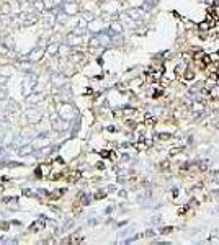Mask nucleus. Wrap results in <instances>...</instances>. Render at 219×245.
Here are the masks:
<instances>
[{
	"mask_svg": "<svg viewBox=\"0 0 219 245\" xmlns=\"http://www.w3.org/2000/svg\"><path fill=\"white\" fill-rule=\"evenodd\" d=\"M126 13L129 15L131 18H134V20H141V18L144 17V13H142V10H136V8H133V10H128Z\"/></svg>",
	"mask_w": 219,
	"mask_h": 245,
	"instance_id": "obj_1",
	"label": "nucleus"
},
{
	"mask_svg": "<svg viewBox=\"0 0 219 245\" xmlns=\"http://www.w3.org/2000/svg\"><path fill=\"white\" fill-rule=\"evenodd\" d=\"M213 26V23H209V21H203V23H200L198 24V28L201 30V31H208L209 28Z\"/></svg>",
	"mask_w": 219,
	"mask_h": 245,
	"instance_id": "obj_2",
	"label": "nucleus"
},
{
	"mask_svg": "<svg viewBox=\"0 0 219 245\" xmlns=\"http://www.w3.org/2000/svg\"><path fill=\"white\" fill-rule=\"evenodd\" d=\"M185 79H187V80H193L195 79V72L191 69H188L187 72H185Z\"/></svg>",
	"mask_w": 219,
	"mask_h": 245,
	"instance_id": "obj_3",
	"label": "nucleus"
},
{
	"mask_svg": "<svg viewBox=\"0 0 219 245\" xmlns=\"http://www.w3.org/2000/svg\"><path fill=\"white\" fill-rule=\"evenodd\" d=\"M111 30H113L115 33H121V30H123V26H121L120 23H113V24H111Z\"/></svg>",
	"mask_w": 219,
	"mask_h": 245,
	"instance_id": "obj_4",
	"label": "nucleus"
},
{
	"mask_svg": "<svg viewBox=\"0 0 219 245\" xmlns=\"http://www.w3.org/2000/svg\"><path fill=\"white\" fill-rule=\"evenodd\" d=\"M182 151H183V147H175V149L170 151V155H175V154H178V152H182Z\"/></svg>",
	"mask_w": 219,
	"mask_h": 245,
	"instance_id": "obj_5",
	"label": "nucleus"
},
{
	"mask_svg": "<svg viewBox=\"0 0 219 245\" xmlns=\"http://www.w3.org/2000/svg\"><path fill=\"white\" fill-rule=\"evenodd\" d=\"M206 168H208V162H200V170L205 172Z\"/></svg>",
	"mask_w": 219,
	"mask_h": 245,
	"instance_id": "obj_6",
	"label": "nucleus"
},
{
	"mask_svg": "<svg viewBox=\"0 0 219 245\" xmlns=\"http://www.w3.org/2000/svg\"><path fill=\"white\" fill-rule=\"evenodd\" d=\"M160 232H162V234H170V232H172V227H162Z\"/></svg>",
	"mask_w": 219,
	"mask_h": 245,
	"instance_id": "obj_7",
	"label": "nucleus"
},
{
	"mask_svg": "<svg viewBox=\"0 0 219 245\" xmlns=\"http://www.w3.org/2000/svg\"><path fill=\"white\" fill-rule=\"evenodd\" d=\"M183 67H185V64H180V66H177V74H182V72H183Z\"/></svg>",
	"mask_w": 219,
	"mask_h": 245,
	"instance_id": "obj_8",
	"label": "nucleus"
},
{
	"mask_svg": "<svg viewBox=\"0 0 219 245\" xmlns=\"http://www.w3.org/2000/svg\"><path fill=\"white\" fill-rule=\"evenodd\" d=\"M152 220H154V222H159V220H160V216H156V217H154V219H152Z\"/></svg>",
	"mask_w": 219,
	"mask_h": 245,
	"instance_id": "obj_9",
	"label": "nucleus"
}]
</instances>
